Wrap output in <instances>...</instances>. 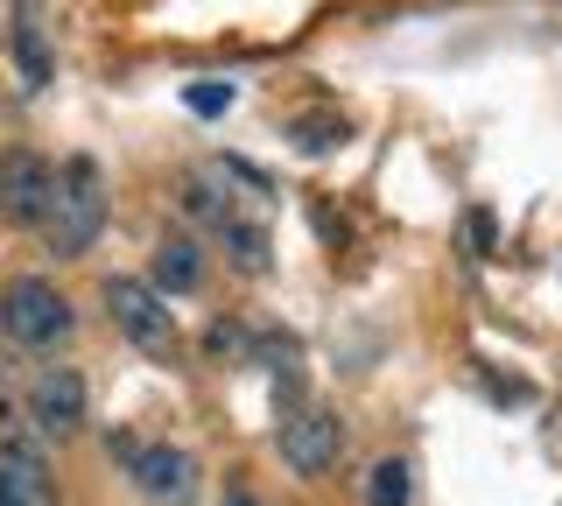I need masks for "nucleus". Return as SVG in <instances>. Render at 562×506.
<instances>
[{
	"label": "nucleus",
	"instance_id": "f257e3e1",
	"mask_svg": "<svg viewBox=\"0 0 562 506\" xmlns=\"http://www.w3.org/2000/svg\"><path fill=\"white\" fill-rule=\"evenodd\" d=\"M99 225H105V177H99L92 155H70V162L57 169V183H49L43 239H49L57 260H70V254H85L99 239Z\"/></svg>",
	"mask_w": 562,
	"mask_h": 506
},
{
	"label": "nucleus",
	"instance_id": "f03ea898",
	"mask_svg": "<svg viewBox=\"0 0 562 506\" xmlns=\"http://www.w3.org/2000/svg\"><path fill=\"white\" fill-rule=\"evenodd\" d=\"M0 330H8L14 345H29V352H49V345L70 338V303L43 274H22V282L0 289Z\"/></svg>",
	"mask_w": 562,
	"mask_h": 506
},
{
	"label": "nucleus",
	"instance_id": "7ed1b4c3",
	"mask_svg": "<svg viewBox=\"0 0 562 506\" xmlns=\"http://www.w3.org/2000/svg\"><path fill=\"white\" fill-rule=\"evenodd\" d=\"M105 310H113V324L127 330L148 359H169L176 352V310H169V295L155 289V282L113 274V282H105Z\"/></svg>",
	"mask_w": 562,
	"mask_h": 506
},
{
	"label": "nucleus",
	"instance_id": "20e7f679",
	"mask_svg": "<svg viewBox=\"0 0 562 506\" xmlns=\"http://www.w3.org/2000/svg\"><path fill=\"white\" fill-rule=\"evenodd\" d=\"M29 423H35V436H49V443H70V436L85 429V380L70 373V366H43V373H35Z\"/></svg>",
	"mask_w": 562,
	"mask_h": 506
},
{
	"label": "nucleus",
	"instance_id": "39448f33",
	"mask_svg": "<svg viewBox=\"0 0 562 506\" xmlns=\"http://www.w3.org/2000/svg\"><path fill=\"white\" fill-rule=\"evenodd\" d=\"M338 450H345L338 415H324V408H295L289 423H281V464H289L295 479H324V471L338 464Z\"/></svg>",
	"mask_w": 562,
	"mask_h": 506
},
{
	"label": "nucleus",
	"instance_id": "423d86ee",
	"mask_svg": "<svg viewBox=\"0 0 562 506\" xmlns=\"http://www.w3.org/2000/svg\"><path fill=\"white\" fill-rule=\"evenodd\" d=\"M49 183H57V169H49L43 155L8 148V155H0V225H43Z\"/></svg>",
	"mask_w": 562,
	"mask_h": 506
},
{
	"label": "nucleus",
	"instance_id": "0eeeda50",
	"mask_svg": "<svg viewBox=\"0 0 562 506\" xmlns=\"http://www.w3.org/2000/svg\"><path fill=\"white\" fill-rule=\"evenodd\" d=\"M127 471L155 506H190L198 499V464H190V450H169V443L127 450Z\"/></svg>",
	"mask_w": 562,
	"mask_h": 506
},
{
	"label": "nucleus",
	"instance_id": "6e6552de",
	"mask_svg": "<svg viewBox=\"0 0 562 506\" xmlns=\"http://www.w3.org/2000/svg\"><path fill=\"white\" fill-rule=\"evenodd\" d=\"M0 506H57L49 464L35 443H0Z\"/></svg>",
	"mask_w": 562,
	"mask_h": 506
},
{
	"label": "nucleus",
	"instance_id": "1a4fd4ad",
	"mask_svg": "<svg viewBox=\"0 0 562 506\" xmlns=\"http://www.w3.org/2000/svg\"><path fill=\"white\" fill-rule=\"evenodd\" d=\"M148 282L162 289V295H190L204 282V254H198V239H162V247H155V268H148Z\"/></svg>",
	"mask_w": 562,
	"mask_h": 506
},
{
	"label": "nucleus",
	"instance_id": "9d476101",
	"mask_svg": "<svg viewBox=\"0 0 562 506\" xmlns=\"http://www.w3.org/2000/svg\"><path fill=\"white\" fill-rule=\"evenodd\" d=\"M366 506H408V464H401V458L373 464V479H366Z\"/></svg>",
	"mask_w": 562,
	"mask_h": 506
},
{
	"label": "nucleus",
	"instance_id": "9b49d317",
	"mask_svg": "<svg viewBox=\"0 0 562 506\" xmlns=\"http://www.w3.org/2000/svg\"><path fill=\"white\" fill-rule=\"evenodd\" d=\"M14 57H22V78H29V92H43V85H49V57H43V36H35L29 22L14 29Z\"/></svg>",
	"mask_w": 562,
	"mask_h": 506
},
{
	"label": "nucleus",
	"instance_id": "f8f14e48",
	"mask_svg": "<svg viewBox=\"0 0 562 506\" xmlns=\"http://www.w3.org/2000/svg\"><path fill=\"white\" fill-rule=\"evenodd\" d=\"M233 99H239V92H233L225 78H198V85L183 92V106H190V113H204V120H218L225 106H233Z\"/></svg>",
	"mask_w": 562,
	"mask_h": 506
},
{
	"label": "nucleus",
	"instance_id": "ddd939ff",
	"mask_svg": "<svg viewBox=\"0 0 562 506\" xmlns=\"http://www.w3.org/2000/svg\"><path fill=\"white\" fill-rule=\"evenodd\" d=\"M330 142H345V120H295V148L324 155Z\"/></svg>",
	"mask_w": 562,
	"mask_h": 506
},
{
	"label": "nucleus",
	"instance_id": "4468645a",
	"mask_svg": "<svg viewBox=\"0 0 562 506\" xmlns=\"http://www.w3.org/2000/svg\"><path fill=\"white\" fill-rule=\"evenodd\" d=\"M471 239H479V254H492V218L485 212H471Z\"/></svg>",
	"mask_w": 562,
	"mask_h": 506
},
{
	"label": "nucleus",
	"instance_id": "2eb2a0df",
	"mask_svg": "<svg viewBox=\"0 0 562 506\" xmlns=\"http://www.w3.org/2000/svg\"><path fill=\"white\" fill-rule=\"evenodd\" d=\"M225 506H268V499H254V493H233V499H225Z\"/></svg>",
	"mask_w": 562,
	"mask_h": 506
}]
</instances>
